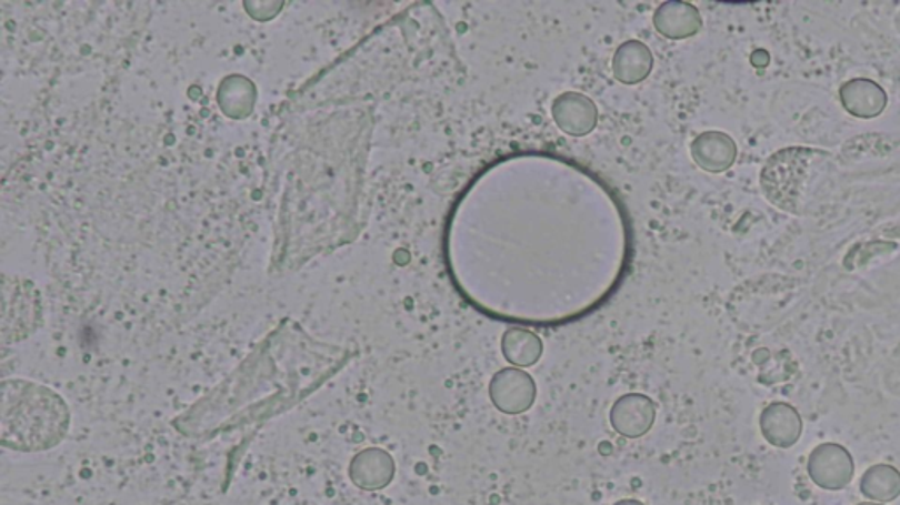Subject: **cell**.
<instances>
[{
	"mask_svg": "<svg viewBox=\"0 0 900 505\" xmlns=\"http://www.w3.org/2000/svg\"><path fill=\"white\" fill-rule=\"evenodd\" d=\"M760 431L770 446L788 450L799 443L803 432L802 416L787 402H772L760 414Z\"/></svg>",
	"mask_w": 900,
	"mask_h": 505,
	"instance_id": "obj_7",
	"label": "cell"
},
{
	"mask_svg": "<svg viewBox=\"0 0 900 505\" xmlns=\"http://www.w3.org/2000/svg\"><path fill=\"white\" fill-rule=\"evenodd\" d=\"M809 156H811V151L796 148V150L779 151L767 162L760 181H762L763 193L772 204L783 211L797 213L800 184L806 180Z\"/></svg>",
	"mask_w": 900,
	"mask_h": 505,
	"instance_id": "obj_2",
	"label": "cell"
},
{
	"mask_svg": "<svg viewBox=\"0 0 900 505\" xmlns=\"http://www.w3.org/2000/svg\"><path fill=\"white\" fill-rule=\"evenodd\" d=\"M657 422V404L642 393H627L610 410V425L627 438H639Z\"/></svg>",
	"mask_w": 900,
	"mask_h": 505,
	"instance_id": "obj_5",
	"label": "cell"
},
{
	"mask_svg": "<svg viewBox=\"0 0 900 505\" xmlns=\"http://www.w3.org/2000/svg\"><path fill=\"white\" fill-rule=\"evenodd\" d=\"M501 353L513 367H533L543 355L542 339L521 326H510L501 335Z\"/></svg>",
	"mask_w": 900,
	"mask_h": 505,
	"instance_id": "obj_12",
	"label": "cell"
},
{
	"mask_svg": "<svg viewBox=\"0 0 900 505\" xmlns=\"http://www.w3.org/2000/svg\"><path fill=\"white\" fill-rule=\"evenodd\" d=\"M654 68V57L644 42H623L612 57V74L623 84H637L644 81Z\"/></svg>",
	"mask_w": 900,
	"mask_h": 505,
	"instance_id": "obj_11",
	"label": "cell"
},
{
	"mask_svg": "<svg viewBox=\"0 0 900 505\" xmlns=\"http://www.w3.org/2000/svg\"><path fill=\"white\" fill-rule=\"evenodd\" d=\"M808 474L818 488L839 492L853 481V456L841 444H820L809 455Z\"/></svg>",
	"mask_w": 900,
	"mask_h": 505,
	"instance_id": "obj_3",
	"label": "cell"
},
{
	"mask_svg": "<svg viewBox=\"0 0 900 505\" xmlns=\"http://www.w3.org/2000/svg\"><path fill=\"white\" fill-rule=\"evenodd\" d=\"M691 159L702 171L721 174L736 163L737 144L724 132H703L690 147Z\"/></svg>",
	"mask_w": 900,
	"mask_h": 505,
	"instance_id": "obj_9",
	"label": "cell"
},
{
	"mask_svg": "<svg viewBox=\"0 0 900 505\" xmlns=\"http://www.w3.org/2000/svg\"><path fill=\"white\" fill-rule=\"evenodd\" d=\"M552 120L567 135L584 138L598 125V108L588 95L564 92L552 102Z\"/></svg>",
	"mask_w": 900,
	"mask_h": 505,
	"instance_id": "obj_6",
	"label": "cell"
},
{
	"mask_svg": "<svg viewBox=\"0 0 900 505\" xmlns=\"http://www.w3.org/2000/svg\"><path fill=\"white\" fill-rule=\"evenodd\" d=\"M842 108L857 118H876L883 113L888 105V95L883 88L871 80H851L841 88Z\"/></svg>",
	"mask_w": 900,
	"mask_h": 505,
	"instance_id": "obj_10",
	"label": "cell"
},
{
	"mask_svg": "<svg viewBox=\"0 0 900 505\" xmlns=\"http://www.w3.org/2000/svg\"><path fill=\"white\" fill-rule=\"evenodd\" d=\"M652 26L663 38L681 41V39L699 34L702 29V17H700L699 9L690 2L672 0V2H663L658 6L654 17H652Z\"/></svg>",
	"mask_w": 900,
	"mask_h": 505,
	"instance_id": "obj_8",
	"label": "cell"
},
{
	"mask_svg": "<svg viewBox=\"0 0 900 505\" xmlns=\"http://www.w3.org/2000/svg\"><path fill=\"white\" fill-rule=\"evenodd\" d=\"M69 414L59 397L36 386L13 384L6 390L2 443L18 452L50 450L68 431Z\"/></svg>",
	"mask_w": 900,
	"mask_h": 505,
	"instance_id": "obj_1",
	"label": "cell"
},
{
	"mask_svg": "<svg viewBox=\"0 0 900 505\" xmlns=\"http://www.w3.org/2000/svg\"><path fill=\"white\" fill-rule=\"evenodd\" d=\"M860 493L869 502L888 504L900 497V471L893 465L878 464L867 468L860 479Z\"/></svg>",
	"mask_w": 900,
	"mask_h": 505,
	"instance_id": "obj_14",
	"label": "cell"
},
{
	"mask_svg": "<svg viewBox=\"0 0 900 505\" xmlns=\"http://www.w3.org/2000/svg\"><path fill=\"white\" fill-rule=\"evenodd\" d=\"M394 462L382 450H368L353 462V479L362 488L379 489L388 486L394 476Z\"/></svg>",
	"mask_w": 900,
	"mask_h": 505,
	"instance_id": "obj_13",
	"label": "cell"
},
{
	"mask_svg": "<svg viewBox=\"0 0 900 505\" xmlns=\"http://www.w3.org/2000/svg\"><path fill=\"white\" fill-rule=\"evenodd\" d=\"M614 505H646L644 502L636 501V498H624V501L616 502Z\"/></svg>",
	"mask_w": 900,
	"mask_h": 505,
	"instance_id": "obj_15",
	"label": "cell"
},
{
	"mask_svg": "<svg viewBox=\"0 0 900 505\" xmlns=\"http://www.w3.org/2000/svg\"><path fill=\"white\" fill-rule=\"evenodd\" d=\"M859 505H884V504H878V502H860Z\"/></svg>",
	"mask_w": 900,
	"mask_h": 505,
	"instance_id": "obj_16",
	"label": "cell"
},
{
	"mask_svg": "<svg viewBox=\"0 0 900 505\" xmlns=\"http://www.w3.org/2000/svg\"><path fill=\"white\" fill-rule=\"evenodd\" d=\"M489 397L501 413L510 416L527 413L537 398V383L522 368H501L489 383Z\"/></svg>",
	"mask_w": 900,
	"mask_h": 505,
	"instance_id": "obj_4",
	"label": "cell"
}]
</instances>
